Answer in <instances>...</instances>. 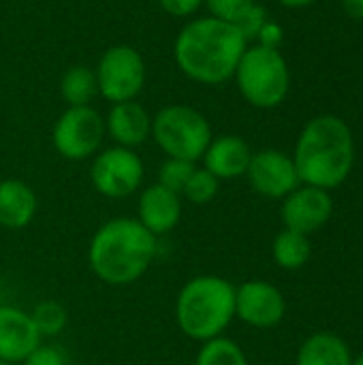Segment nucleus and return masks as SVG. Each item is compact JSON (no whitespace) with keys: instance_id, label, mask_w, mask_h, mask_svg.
Instances as JSON below:
<instances>
[{"instance_id":"15","label":"nucleus","mask_w":363,"mask_h":365,"mask_svg":"<svg viewBox=\"0 0 363 365\" xmlns=\"http://www.w3.org/2000/svg\"><path fill=\"white\" fill-rule=\"evenodd\" d=\"M139 222L154 235H165L175 229L182 216V201L180 195L171 192L160 184L148 186L139 197Z\"/></svg>"},{"instance_id":"17","label":"nucleus","mask_w":363,"mask_h":365,"mask_svg":"<svg viewBox=\"0 0 363 365\" xmlns=\"http://www.w3.org/2000/svg\"><path fill=\"white\" fill-rule=\"evenodd\" d=\"M36 214L34 190L19 180L0 182V227L24 229L32 222Z\"/></svg>"},{"instance_id":"31","label":"nucleus","mask_w":363,"mask_h":365,"mask_svg":"<svg viewBox=\"0 0 363 365\" xmlns=\"http://www.w3.org/2000/svg\"><path fill=\"white\" fill-rule=\"evenodd\" d=\"M278 2L289 6V9H302V6H308V4H312L317 0H278Z\"/></svg>"},{"instance_id":"23","label":"nucleus","mask_w":363,"mask_h":365,"mask_svg":"<svg viewBox=\"0 0 363 365\" xmlns=\"http://www.w3.org/2000/svg\"><path fill=\"white\" fill-rule=\"evenodd\" d=\"M195 163L180 160V158H167L158 169V184L169 188L175 195H182L190 175L195 173Z\"/></svg>"},{"instance_id":"12","label":"nucleus","mask_w":363,"mask_h":365,"mask_svg":"<svg viewBox=\"0 0 363 365\" xmlns=\"http://www.w3.org/2000/svg\"><path fill=\"white\" fill-rule=\"evenodd\" d=\"M334 203L327 190L317 186L295 188L282 205V222L289 231L310 235L319 231L332 216Z\"/></svg>"},{"instance_id":"9","label":"nucleus","mask_w":363,"mask_h":365,"mask_svg":"<svg viewBox=\"0 0 363 365\" xmlns=\"http://www.w3.org/2000/svg\"><path fill=\"white\" fill-rule=\"evenodd\" d=\"M90 178L94 188L109 199H124L133 195L143 182V160L135 150L107 148L92 160Z\"/></svg>"},{"instance_id":"22","label":"nucleus","mask_w":363,"mask_h":365,"mask_svg":"<svg viewBox=\"0 0 363 365\" xmlns=\"http://www.w3.org/2000/svg\"><path fill=\"white\" fill-rule=\"evenodd\" d=\"M39 336H58L66 327V310L58 302H41L30 312Z\"/></svg>"},{"instance_id":"10","label":"nucleus","mask_w":363,"mask_h":365,"mask_svg":"<svg viewBox=\"0 0 363 365\" xmlns=\"http://www.w3.org/2000/svg\"><path fill=\"white\" fill-rule=\"evenodd\" d=\"M246 175L250 186L270 199H282L300 184L293 158L278 150H263L252 154Z\"/></svg>"},{"instance_id":"7","label":"nucleus","mask_w":363,"mask_h":365,"mask_svg":"<svg viewBox=\"0 0 363 365\" xmlns=\"http://www.w3.org/2000/svg\"><path fill=\"white\" fill-rule=\"evenodd\" d=\"M94 75L98 94L111 105L137 101L145 86V60L133 45L120 43L105 49Z\"/></svg>"},{"instance_id":"19","label":"nucleus","mask_w":363,"mask_h":365,"mask_svg":"<svg viewBox=\"0 0 363 365\" xmlns=\"http://www.w3.org/2000/svg\"><path fill=\"white\" fill-rule=\"evenodd\" d=\"M60 94L68 107L90 105L92 98L98 94L94 71L83 64H75V66L66 68L60 79Z\"/></svg>"},{"instance_id":"25","label":"nucleus","mask_w":363,"mask_h":365,"mask_svg":"<svg viewBox=\"0 0 363 365\" xmlns=\"http://www.w3.org/2000/svg\"><path fill=\"white\" fill-rule=\"evenodd\" d=\"M257 0H203V6L208 9L210 17H216L227 24H237Z\"/></svg>"},{"instance_id":"1","label":"nucleus","mask_w":363,"mask_h":365,"mask_svg":"<svg viewBox=\"0 0 363 365\" xmlns=\"http://www.w3.org/2000/svg\"><path fill=\"white\" fill-rule=\"evenodd\" d=\"M248 45L237 26L205 15L182 26L173 43V58L190 81L220 86L233 79Z\"/></svg>"},{"instance_id":"3","label":"nucleus","mask_w":363,"mask_h":365,"mask_svg":"<svg viewBox=\"0 0 363 365\" xmlns=\"http://www.w3.org/2000/svg\"><path fill=\"white\" fill-rule=\"evenodd\" d=\"M156 255V237L135 218H113L94 233L88 261L107 284L124 287L139 280Z\"/></svg>"},{"instance_id":"13","label":"nucleus","mask_w":363,"mask_h":365,"mask_svg":"<svg viewBox=\"0 0 363 365\" xmlns=\"http://www.w3.org/2000/svg\"><path fill=\"white\" fill-rule=\"evenodd\" d=\"M39 344L41 336L30 314L13 306H0V359L6 364L24 361Z\"/></svg>"},{"instance_id":"6","label":"nucleus","mask_w":363,"mask_h":365,"mask_svg":"<svg viewBox=\"0 0 363 365\" xmlns=\"http://www.w3.org/2000/svg\"><path fill=\"white\" fill-rule=\"evenodd\" d=\"M167 158L197 163L205 154L212 137L208 118L188 105H167L152 115V135Z\"/></svg>"},{"instance_id":"8","label":"nucleus","mask_w":363,"mask_h":365,"mask_svg":"<svg viewBox=\"0 0 363 365\" xmlns=\"http://www.w3.org/2000/svg\"><path fill=\"white\" fill-rule=\"evenodd\" d=\"M105 139V120L92 105L66 107L56 120L51 141L66 160H86L98 152Z\"/></svg>"},{"instance_id":"2","label":"nucleus","mask_w":363,"mask_h":365,"mask_svg":"<svg viewBox=\"0 0 363 365\" xmlns=\"http://www.w3.org/2000/svg\"><path fill=\"white\" fill-rule=\"evenodd\" d=\"M353 163V133L342 118L319 115L304 126L293 154L300 182L323 190L336 188L349 178Z\"/></svg>"},{"instance_id":"4","label":"nucleus","mask_w":363,"mask_h":365,"mask_svg":"<svg viewBox=\"0 0 363 365\" xmlns=\"http://www.w3.org/2000/svg\"><path fill=\"white\" fill-rule=\"evenodd\" d=\"M175 317L188 338L201 342L218 338L235 317V287L220 276H197L182 287Z\"/></svg>"},{"instance_id":"16","label":"nucleus","mask_w":363,"mask_h":365,"mask_svg":"<svg viewBox=\"0 0 363 365\" xmlns=\"http://www.w3.org/2000/svg\"><path fill=\"white\" fill-rule=\"evenodd\" d=\"M250 158V145L237 135H223L212 139L205 154L201 156L203 169H208L218 180H235L244 175Z\"/></svg>"},{"instance_id":"11","label":"nucleus","mask_w":363,"mask_h":365,"mask_svg":"<svg viewBox=\"0 0 363 365\" xmlns=\"http://www.w3.org/2000/svg\"><path fill=\"white\" fill-rule=\"evenodd\" d=\"M285 297L282 293L263 280L244 282L235 289V317L252 327H274L285 317Z\"/></svg>"},{"instance_id":"32","label":"nucleus","mask_w":363,"mask_h":365,"mask_svg":"<svg viewBox=\"0 0 363 365\" xmlns=\"http://www.w3.org/2000/svg\"><path fill=\"white\" fill-rule=\"evenodd\" d=\"M351 365H363V357H359L357 361H353V364H351Z\"/></svg>"},{"instance_id":"14","label":"nucleus","mask_w":363,"mask_h":365,"mask_svg":"<svg viewBox=\"0 0 363 365\" xmlns=\"http://www.w3.org/2000/svg\"><path fill=\"white\" fill-rule=\"evenodd\" d=\"M105 133L120 148L135 150L152 135V115L137 101L116 103L105 118Z\"/></svg>"},{"instance_id":"27","label":"nucleus","mask_w":363,"mask_h":365,"mask_svg":"<svg viewBox=\"0 0 363 365\" xmlns=\"http://www.w3.org/2000/svg\"><path fill=\"white\" fill-rule=\"evenodd\" d=\"M24 365H66V355L60 346L39 344L26 359Z\"/></svg>"},{"instance_id":"20","label":"nucleus","mask_w":363,"mask_h":365,"mask_svg":"<svg viewBox=\"0 0 363 365\" xmlns=\"http://www.w3.org/2000/svg\"><path fill=\"white\" fill-rule=\"evenodd\" d=\"M274 259L285 269H300L310 259L308 235L285 229L274 240Z\"/></svg>"},{"instance_id":"5","label":"nucleus","mask_w":363,"mask_h":365,"mask_svg":"<svg viewBox=\"0 0 363 365\" xmlns=\"http://www.w3.org/2000/svg\"><path fill=\"white\" fill-rule=\"evenodd\" d=\"M244 101L257 109H274L285 103L291 73L280 49L248 45L233 75Z\"/></svg>"},{"instance_id":"33","label":"nucleus","mask_w":363,"mask_h":365,"mask_svg":"<svg viewBox=\"0 0 363 365\" xmlns=\"http://www.w3.org/2000/svg\"><path fill=\"white\" fill-rule=\"evenodd\" d=\"M0 365H13V364H6V361H2V359H0Z\"/></svg>"},{"instance_id":"30","label":"nucleus","mask_w":363,"mask_h":365,"mask_svg":"<svg viewBox=\"0 0 363 365\" xmlns=\"http://www.w3.org/2000/svg\"><path fill=\"white\" fill-rule=\"evenodd\" d=\"M342 6L353 19H362L363 21V0H342Z\"/></svg>"},{"instance_id":"26","label":"nucleus","mask_w":363,"mask_h":365,"mask_svg":"<svg viewBox=\"0 0 363 365\" xmlns=\"http://www.w3.org/2000/svg\"><path fill=\"white\" fill-rule=\"evenodd\" d=\"M267 24V13H265V9L261 6V4H255L235 26H237V30L242 32V36L250 43V41H257V36H259V32H261V28Z\"/></svg>"},{"instance_id":"29","label":"nucleus","mask_w":363,"mask_h":365,"mask_svg":"<svg viewBox=\"0 0 363 365\" xmlns=\"http://www.w3.org/2000/svg\"><path fill=\"white\" fill-rule=\"evenodd\" d=\"M282 38H285L282 26L267 19V24L261 28V32H259V36H257V45H263V47H270V49H280Z\"/></svg>"},{"instance_id":"21","label":"nucleus","mask_w":363,"mask_h":365,"mask_svg":"<svg viewBox=\"0 0 363 365\" xmlns=\"http://www.w3.org/2000/svg\"><path fill=\"white\" fill-rule=\"evenodd\" d=\"M197 365H248V361L233 340L218 336L201 346L197 355Z\"/></svg>"},{"instance_id":"18","label":"nucleus","mask_w":363,"mask_h":365,"mask_svg":"<svg viewBox=\"0 0 363 365\" xmlns=\"http://www.w3.org/2000/svg\"><path fill=\"white\" fill-rule=\"evenodd\" d=\"M349 346L332 336V334H317L304 342L297 355V365H351Z\"/></svg>"},{"instance_id":"28","label":"nucleus","mask_w":363,"mask_h":365,"mask_svg":"<svg viewBox=\"0 0 363 365\" xmlns=\"http://www.w3.org/2000/svg\"><path fill=\"white\" fill-rule=\"evenodd\" d=\"M158 4L165 13L180 19H188L203 6V0H158Z\"/></svg>"},{"instance_id":"24","label":"nucleus","mask_w":363,"mask_h":365,"mask_svg":"<svg viewBox=\"0 0 363 365\" xmlns=\"http://www.w3.org/2000/svg\"><path fill=\"white\" fill-rule=\"evenodd\" d=\"M218 178H214L208 169H195V173L190 175L186 188H184V197L190 201V203H197V205H203V203H210L216 195H218Z\"/></svg>"}]
</instances>
